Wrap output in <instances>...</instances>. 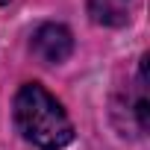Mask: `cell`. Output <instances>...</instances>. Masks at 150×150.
<instances>
[{
  "label": "cell",
  "mask_w": 150,
  "mask_h": 150,
  "mask_svg": "<svg viewBox=\"0 0 150 150\" xmlns=\"http://www.w3.org/2000/svg\"><path fill=\"white\" fill-rule=\"evenodd\" d=\"M15 124L21 135L41 150H62L74 141V124L62 103L38 83H27L15 94Z\"/></svg>",
  "instance_id": "1"
},
{
  "label": "cell",
  "mask_w": 150,
  "mask_h": 150,
  "mask_svg": "<svg viewBox=\"0 0 150 150\" xmlns=\"http://www.w3.org/2000/svg\"><path fill=\"white\" fill-rule=\"evenodd\" d=\"M33 53L47 62V65H59L74 53V35L68 27L62 24H41L33 33Z\"/></svg>",
  "instance_id": "2"
},
{
  "label": "cell",
  "mask_w": 150,
  "mask_h": 150,
  "mask_svg": "<svg viewBox=\"0 0 150 150\" xmlns=\"http://www.w3.org/2000/svg\"><path fill=\"white\" fill-rule=\"evenodd\" d=\"M132 0H88V15L100 27H124L129 21Z\"/></svg>",
  "instance_id": "3"
},
{
  "label": "cell",
  "mask_w": 150,
  "mask_h": 150,
  "mask_svg": "<svg viewBox=\"0 0 150 150\" xmlns=\"http://www.w3.org/2000/svg\"><path fill=\"white\" fill-rule=\"evenodd\" d=\"M3 3H9V0H0V6H3Z\"/></svg>",
  "instance_id": "4"
}]
</instances>
